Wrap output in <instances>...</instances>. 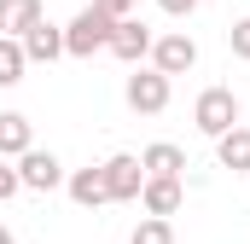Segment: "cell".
<instances>
[{
    "mask_svg": "<svg viewBox=\"0 0 250 244\" xmlns=\"http://www.w3.org/2000/svg\"><path fill=\"white\" fill-rule=\"evenodd\" d=\"M111 29H117V23H111L99 6H82V12L64 23V53H70V59H93V53L111 47Z\"/></svg>",
    "mask_w": 250,
    "mask_h": 244,
    "instance_id": "obj_1",
    "label": "cell"
},
{
    "mask_svg": "<svg viewBox=\"0 0 250 244\" xmlns=\"http://www.w3.org/2000/svg\"><path fill=\"white\" fill-rule=\"evenodd\" d=\"M192 122H198V134H209V140L233 134V128H239V93H233V87H204L198 105H192Z\"/></svg>",
    "mask_w": 250,
    "mask_h": 244,
    "instance_id": "obj_2",
    "label": "cell"
},
{
    "mask_svg": "<svg viewBox=\"0 0 250 244\" xmlns=\"http://www.w3.org/2000/svg\"><path fill=\"white\" fill-rule=\"evenodd\" d=\"M192 64H198V41H192L187 29H169V35L151 41V70H157V76L175 81V76H187Z\"/></svg>",
    "mask_w": 250,
    "mask_h": 244,
    "instance_id": "obj_3",
    "label": "cell"
},
{
    "mask_svg": "<svg viewBox=\"0 0 250 244\" xmlns=\"http://www.w3.org/2000/svg\"><path fill=\"white\" fill-rule=\"evenodd\" d=\"M128 111H140V117H157V111H169V76H157V70H134L123 87Z\"/></svg>",
    "mask_w": 250,
    "mask_h": 244,
    "instance_id": "obj_4",
    "label": "cell"
},
{
    "mask_svg": "<svg viewBox=\"0 0 250 244\" xmlns=\"http://www.w3.org/2000/svg\"><path fill=\"white\" fill-rule=\"evenodd\" d=\"M99 169H105V192H111V203H134V198H140V186H146V169H140V157H134V151H117V157H105Z\"/></svg>",
    "mask_w": 250,
    "mask_h": 244,
    "instance_id": "obj_5",
    "label": "cell"
},
{
    "mask_svg": "<svg viewBox=\"0 0 250 244\" xmlns=\"http://www.w3.org/2000/svg\"><path fill=\"white\" fill-rule=\"evenodd\" d=\"M18 181H23V192H59L64 186V163L53 157V151L29 145V151L18 157Z\"/></svg>",
    "mask_w": 250,
    "mask_h": 244,
    "instance_id": "obj_6",
    "label": "cell"
},
{
    "mask_svg": "<svg viewBox=\"0 0 250 244\" xmlns=\"http://www.w3.org/2000/svg\"><path fill=\"white\" fill-rule=\"evenodd\" d=\"M151 41H157V35H151V23L123 18V23L111 29V47H105V53H117L123 64H140V59H151Z\"/></svg>",
    "mask_w": 250,
    "mask_h": 244,
    "instance_id": "obj_7",
    "label": "cell"
},
{
    "mask_svg": "<svg viewBox=\"0 0 250 244\" xmlns=\"http://www.w3.org/2000/svg\"><path fill=\"white\" fill-rule=\"evenodd\" d=\"M140 169H146V181H181L187 175V151L169 145V140H157V145L140 151Z\"/></svg>",
    "mask_w": 250,
    "mask_h": 244,
    "instance_id": "obj_8",
    "label": "cell"
},
{
    "mask_svg": "<svg viewBox=\"0 0 250 244\" xmlns=\"http://www.w3.org/2000/svg\"><path fill=\"white\" fill-rule=\"evenodd\" d=\"M18 47H23V59H29V64H53V59H64V29L41 18V23H35Z\"/></svg>",
    "mask_w": 250,
    "mask_h": 244,
    "instance_id": "obj_9",
    "label": "cell"
},
{
    "mask_svg": "<svg viewBox=\"0 0 250 244\" xmlns=\"http://www.w3.org/2000/svg\"><path fill=\"white\" fill-rule=\"evenodd\" d=\"M64 192H70V203H82V209L111 203V192H105V169H76V175H64Z\"/></svg>",
    "mask_w": 250,
    "mask_h": 244,
    "instance_id": "obj_10",
    "label": "cell"
},
{
    "mask_svg": "<svg viewBox=\"0 0 250 244\" xmlns=\"http://www.w3.org/2000/svg\"><path fill=\"white\" fill-rule=\"evenodd\" d=\"M35 23H41V0H0V35L6 41H23Z\"/></svg>",
    "mask_w": 250,
    "mask_h": 244,
    "instance_id": "obj_11",
    "label": "cell"
},
{
    "mask_svg": "<svg viewBox=\"0 0 250 244\" xmlns=\"http://www.w3.org/2000/svg\"><path fill=\"white\" fill-rule=\"evenodd\" d=\"M35 145V128H29V117L23 111H0V157L12 163V157H23Z\"/></svg>",
    "mask_w": 250,
    "mask_h": 244,
    "instance_id": "obj_12",
    "label": "cell"
},
{
    "mask_svg": "<svg viewBox=\"0 0 250 244\" xmlns=\"http://www.w3.org/2000/svg\"><path fill=\"white\" fill-rule=\"evenodd\" d=\"M215 163L221 169H233V175H250V128L239 122L233 134H221L215 140Z\"/></svg>",
    "mask_w": 250,
    "mask_h": 244,
    "instance_id": "obj_13",
    "label": "cell"
},
{
    "mask_svg": "<svg viewBox=\"0 0 250 244\" xmlns=\"http://www.w3.org/2000/svg\"><path fill=\"white\" fill-rule=\"evenodd\" d=\"M140 203H146V215L169 221V215L181 209V181H146L140 186Z\"/></svg>",
    "mask_w": 250,
    "mask_h": 244,
    "instance_id": "obj_14",
    "label": "cell"
},
{
    "mask_svg": "<svg viewBox=\"0 0 250 244\" xmlns=\"http://www.w3.org/2000/svg\"><path fill=\"white\" fill-rule=\"evenodd\" d=\"M23 70H29V59H23V47L0 35V87H18V81H23Z\"/></svg>",
    "mask_w": 250,
    "mask_h": 244,
    "instance_id": "obj_15",
    "label": "cell"
},
{
    "mask_svg": "<svg viewBox=\"0 0 250 244\" xmlns=\"http://www.w3.org/2000/svg\"><path fill=\"white\" fill-rule=\"evenodd\" d=\"M128 244H175V227H169V221H157V215H146V221L128 233Z\"/></svg>",
    "mask_w": 250,
    "mask_h": 244,
    "instance_id": "obj_16",
    "label": "cell"
},
{
    "mask_svg": "<svg viewBox=\"0 0 250 244\" xmlns=\"http://www.w3.org/2000/svg\"><path fill=\"white\" fill-rule=\"evenodd\" d=\"M227 47H233V59H245V64H250V18H239V23L227 29Z\"/></svg>",
    "mask_w": 250,
    "mask_h": 244,
    "instance_id": "obj_17",
    "label": "cell"
},
{
    "mask_svg": "<svg viewBox=\"0 0 250 244\" xmlns=\"http://www.w3.org/2000/svg\"><path fill=\"white\" fill-rule=\"evenodd\" d=\"M18 192H23V181H18V163H6V157H0V203H12Z\"/></svg>",
    "mask_w": 250,
    "mask_h": 244,
    "instance_id": "obj_18",
    "label": "cell"
},
{
    "mask_svg": "<svg viewBox=\"0 0 250 244\" xmlns=\"http://www.w3.org/2000/svg\"><path fill=\"white\" fill-rule=\"evenodd\" d=\"M93 6H99V12H105L111 23H123V18H134V0H93Z\"/></svg>",
    "mask_w": 250,
    "mask_h": 244,
    "instance_id": "obj_19",
    "label": "cell"
},
{
    "mask_svg": "<svg viewBox=\"0 0 250 244\" xmlns=\"http://www.w3.org/2000/svg\"><path fill=\"white\" fill-rule=\"evenodd\" d=\"M157 6H163L169 18H187V12H198V0H157Z\"/></svg>",
    "mask_w": 250,
    "mask_h": 244,
    "instance_id": "obj_20",
    "label": "cell"
},
{
    "mask_svg": "<svg viewBox=\"0 0 250 244\" xmlns=\"http://www.w3.org/2000/svg\"><path fill=\"white\" fill-rule=\"evenodd\" d=\"M0 244H18V239H12V233H6V227H0Z\"/></svg>",
    "mask_w": 250,
    "mask_h": 244,
    "instance_id": "obj_21",
    "label": "cell"
}]
</instances>
